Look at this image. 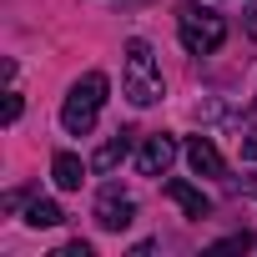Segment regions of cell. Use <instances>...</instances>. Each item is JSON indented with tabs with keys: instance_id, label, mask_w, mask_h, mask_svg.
Segmentation results:
<instances>
[{
	"instance_id": "6da1fadb",
	"label": "cell",
	"mask_w": 257,
	"mask_h": 257,
	"mask_svg": "<svg viewBox=\"0 0 257 257\" xmlns=\"http://www.w3.org/2000/svg\"><path fill=\"white\" fill-rule=\"evenodd\" d=\"M121 91L132 106H157L162 101V71H157V56L147 41H126L121 51Z\"/></svg>"
},
{
	"instance_id": "7a4b0ae2",
	"label": "cell",
	"mask_w": 257,
	"mask_h": 257,
	"mask_svg": "<svg viewBox=\"0 0 257 257\" xmlns=\"http://www.w3.org/2000/svg\"><path fill=\"white\" fill-rule=\"evenodd\" d=\"M106 91H111V81H106L101 71H86V76H81V81L66 91V101H61V126H66L71 137H86L91 126H96Z\"/></svg>"
},
{
	"instance_id": "3957f363",
	"label": "cell",
	"mask_w": 257,
	"mask_h": 257,
	"mask_svg": "<svg viewBox=\"0 0 257 257\" xmlns=\"http://www.w3.org/2000/svg\"><path fill=\"white\" fill-rule=\"evenodd\" d=\"M177 36H182V46H187L192 56H212V51H222V41H227V21H222L217 11H202L197 0H187L182 16H177Z\"/></svg>"
},
{
	"instance_id": "277c9868",
	"label": "cell",
	"mask_w": 257,
	"mask_h": 257,
	"mask_svg": "<svg viewBox=\"0 0 257 257\" xmlns=\"http://www.w3.org/2000/svg\"><path fill=\"white\" fill-rule=\"evenodd\" d=\"M132 222H137V202L126 197L121 187H106L96 197V227L101 232H121V227H132Z\"/></svg>"
},
{
	"instance_id": "5b68a950",
	"label": "cell",
	"mask_w": 257,
	"mask_h": 257,
	"mask_svg": "<svg viewBox=\"0 0 257 257\" xmlns=\"http://www.w3.org/2000/svg\"><path fill=\"white\" fill-rule=\"evenodd\" d=\"M172 162H177V137H167V132L147 137L142 152H137V172H142V177H167Z\"/></svg>"
},
{
	"instance_id": "8992f818",
	"label": "cell",
	"mask_w": 257,
	"mask_h": 257,
	"mask_svg": "<svg viewBox=\"0 0 257 257\" xmlns=\"http://www.w3.org/2000/svg\"><path fill=\"white\" fill-rule=\"evenodd\" d=\"M187 167L197 177H227V162L222 152L212 147V137H187Z\"/></svg>"
},
{
	"instance_id": "52a82bcc",
	"label": "cell",
	"mask_w": 257,
	"mask_h": 257,
	"mask_svg": "<svg viewBox=\"0 0 257 257\" xmlns=\"http://www.w3.org/2000/svg\"><path fill=\"white\" fill-rule=\"evenodd\" d=\"M51 177H56V187H61V192H81L86 167H81V157H76V152H56V157H51Z\"/></svg>"
},
{
	"instance_id": "ba28073f",
	"label": "cell",
	"mask_w": 257,
	"mask_h": 257,
	"mask_svg": "<svg viewBox=\"0 0 257 257\" xmlns=\"http://www.w3.org/2000/svg\"><path fill=\"white\" fill-rule=\"evenodd\" d=\"M132 137H137V132H116L111 142H101V152L91 157V167H96V172H116L126 157H132Z\"/></svg>"
},
{
	"instance_id": "9c48e42d",
	"label": "cell",
	"mask_w": 257,
	"mask_h": 257,
	"mask_svg": "<svg viewBox=\"0 0 257 257\" xmlns=\"http://www.w3.org/2000/svg\"><path fill=\"white\" fill-rule=\"evenodd\" d=\"M167 197H172L187 217H207V212H212V197H202L192 182H167Z\"/></svg>"
},
{
	"instance_id": "30bf717a",
	"label": "cell",
	"mask_w": 257,
	"mask_h": 257,
	"mask_svg": "<svg viewBox=\"0 0 257 257\" xmlns=\"http://www.w3.org/2000/svg\"><path fill=\"white\" fill-rule=\"evenodd\" d=\"M61 222H66V212H61L56 202H46V197H36V202L26 207V227H36V232H41V227H61Z\"/></svg>"
},
{
	"instance_id": "8fae6325",
	"label": "cell",
	"mask_w": 257,
	"mask_h": 257,
	"mask_svg": "<svg viewBox=\"0 0 257 257\" xmlns=\"http://www.w3.org/2000/svg\"><path fill=\"white\" fill-rule=\"evenodd\" d=\"M247 247H257V237L252 232H237V237H222L212 252H247Z\"/></svg>"
},
{
	"instance_id": "7c38bea8",
	"label": "cell",
	"mask_w": 257,
	"mask_h": 257,
	"mask_svg": "<svg viewBox=\"0 0 257 257\" xmlns=\"http://www.w3.org/2000/svg\"><path fill=\"white\" fill-rule=\"evenodd\" d=\"M237 147H242V162H257V126H247L237 137Z\"/></svg>"
},
{
	"instance_id": "4fadbf2b",
	"label": "cell",
	"mask_w": 257,
	"mask_h": 257,
	"mask_svg": "<svg viewBox=\"0 0 257 257\" xmlns=\"http://www.w3.org/2000/svg\"><path fill=\"white\" fill-rule=\"evenodd\" d=\"M56 257H96V252H91V242H66Z\"/></svg>"
},
{
	"instance_id": "5bb4252c",
	"label": "cell",
	"mask_w": 257,
	"mask_h": 257,
	"mask_svg": "<svg viewBox=\"0 0 257 257\" xmlns=\"http://www.w3.org/2000/svg\"><path fill=\"white\" fill-rule=\"evenodd\" d=\"M21 111H26V101L11 91V101H6V121H21Z\"/></svg>"
},
{
	"instance_id": "9a60e30c",
	"label": "cell",
	"mask_w": 257,
	"mask_h": 257,
	"mask_svg": "<svg viewBox=\"0 0 257 257\" xmlns=\"http://www.w3.org/2000/svg\"><path fill=\"white\" fill-rule=\"evenodd\" d=\"M242 26H247V36L257 41V6H247V16H242Z\"/></svg>"
},
{
	"instance_id": "2e32d148",
	"label": "cell",
	"mask_w": 257,
	"mask_h": 257,
	"mask_svg": "<svg viewBox=\"0 0 257 257\" xmlns=\"http://www.w3.org/2000/svg\"><path fill=\"white\" fill-rule=\"evenodd\" d=\"M237 187H242V192H247V197H257V172H252V177H242V182H237Z\"/></svg>"
}]
</instances>
